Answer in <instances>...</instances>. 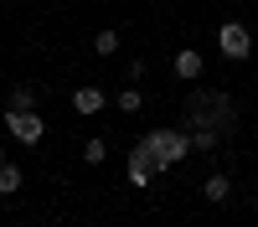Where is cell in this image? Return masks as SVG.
Instances as JSON below:
<instances>
[{"label":"cell","mask_w":258,"mask_h":227,"mask_svg":"<svg viewBox=\"0 0 258 227\" xmlns=\"http://www.w3.org/2000/svg\"><path fill=\"white\" fill-rule=\"evenodd\" d=\"M170 72H176V78H181V83H197V78H202V72H207V57H202V52H197V47H181V52H176V57H170Z\"/></svg>","instance_id":"5b68a950"},{"label":"cell","mask_w":258,"mask_h":227,"mask_svg":"<svg viewBox=\"0 0 258 227\" xmlns=\"http://www.w3.org/2000/svg\"><path fill=\"white\" fill-rule=\"evenodd\" d=\"M6 109H21V114H26V109H36V93H31V88H16Z\"/></svg>","instance_id":"7c38bea8"},{"label":"cell","mask_w":258,"mask_h":227,"mask_svg":"<svg viewBox=\"0 0 258 227\" xmlns=\"http://www.w3.org/2000/svg\"><path fill=\"white\" fill-rule=\"evenodd\" d=\"M0 165H6V150H0Z\"/></svg>","instance_id":"4fadbf2b"},{"label":"cell","mask_w":258,"mask_h":227,"mask_svg":"<svg viewBox=\"0 0 258 227\" xmlns=\"http://www.w3.org/2000/svg\"><path fill=\"white\" fill-rule=\"evenodd\" d=\"M103 98H109L103 88H93V83H83V88L73 93V109H78V114H98V109H103Z\"/></svg>","instance_id":"8992f818"},{"label":"cell","mask_w":258,"mask_h":227,"mask_svg":"<svg viewBox=\"0 0 258 227\" xmlns=\"http://www.w3.org/2000/svg\"><path fill=\"white\" fill-rule=\"evenodd\" d=\"M217 52H222L227 62L253 57V31L243 26V21H222V26H217Z\"/></svg>","instance_id":"7a4b0ae2"},{"label":"cell","mask_w":258,"mask_h":227,"mask_svg":"<svg viewBox=\"0 0 258 227\" xmlns=\"http://www.w3.org/2000/svg\"><path fill=\"white\" fill-rule=\"evenodd\" d=\"M202 196H207L212 206H222V201L232 196V176H222V171H217V176H207V181H202Z\"/></svg>","instance_id":"52a82bcc"},{"label":"cell","mask_w":258,"mask_h":227,"mask_svg":"<svg viewBox=\"0 0 258 227\" xmlns=\"http://www.w3.org/2000/svg\"><path fill=\"white\" fill-rule=\"evenodd\" d=\"M16 191H21V165L6 160V165H0V196H16Z\"/></svg>","instance_id":"9c48e42d"},{"label":"cell","mask_w":258,"mask_h":227,"mask_svg":"<svg viewBox=\"0 0 258 227\" xmlns=\"http://www.w3.org/2000/svg\"><path fill=\"white\" fill-rule=\"evenodd\" d=\"M160 176V165H155V155L145 150V144H135V150H129V186H150Z\"/></svg>","instance_id":"277c9868"},{"label":"cell","mask_w":258,"mask_h":227,"mask_svg":"<svg viewBox=\"0 0 258 227\" xmlns=\"http://www.w3.org/2000/svg\"><path fill=\"white\" fill-rule=\"evenodd\" d=\"M6 129H11V134L31 150V144H41V139H47V119H41L36 109H26V114H21V109H6Z\"/></svg>","instance_id":"3957f363"},{"label":"cell","mask_w":258,"mask_h":227,"mask_svg":"<svg viewBox=\"0 0 258 227\" xmlns=\"http://www.w3.org/2000/svg\"><path fill=\"white\" fill-rule=\"evenodd\" d=\"M119 109H124V114H140V109H145V88H140V83H129V88L119 93Z\"/></svg>","instance_id":"30bf717a"},{"label":"cell","mask_w":258,"mask_h":227,"mask_svg":"<svg viewBox=\"0 0 258 227\" xmlns=\"http://www.w3.org/2000/svg\"><path fill=\"white\" fill-rule=\"evenodd\" d=\"M93 52H98V57H109V52H119V31H114V26H103V31L93 36Z\"/></svg>","instance_id":"8fae6325"},{"label":"cell","mask_w":258,"mask_h":227,"mask_svg":"<svg viewBox=\"0 0 258 227\" xmlns=\"http://www.w3.org/2000/svg\"><path fill=\"white\" fill-rule=\"evenodd\" d=\"M83 160H88V165H103V160H109V139H103V134L83 139Z\"/></svg>","instance_id":"ba28073f"},{"label":"cell","mask_w":258,"mask_h":227,"mask_svg":"<svg viewBox=\"0 0 258 227\" xmlns=\"http://www.w3.org/2000/svg\"><path fill=\"white\" fill-rule=\"evenodd\" d=\"M145 150L150 155H155V165H160V171H170V165H176V160H186L191 150H197V144H191V134L186 129H150L145 139Z\"/></svg>","instance_id":"6da1fadb"}]
</instances>
